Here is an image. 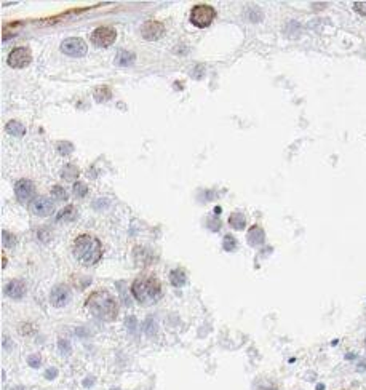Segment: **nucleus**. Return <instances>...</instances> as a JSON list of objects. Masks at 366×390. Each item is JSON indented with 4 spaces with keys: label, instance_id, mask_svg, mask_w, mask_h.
<instances>
[{
    "label": "nucleus",
    "instance_id": "obj_1",
    "mask_svg": "<svg viewBox=\"0 0 366 390\" xmlns=\"http://www.w3.org/2000/svg\"><path fill=\"white\" fill-rule=\"evenodd\" d=\"M87 310L102 321H112L115 320L118 313V304L114 299V296L104 290H98L88 296L85 302Z\"/></svg>",
    "mask_w": 366,
    "mask_h": 390
},
{
    "label": "nucleus",
    "instance_id": "obj_2",
    "mask_svg": "<svg viewBox=\"0 0 366 390\" xmlns=\"http://www.w3.org/2000/svg\"><path fill=\"white\" fill-rule=\"evenodd\" d=\"M131 294L143 305H152L162 298V285L152 275H141L131 285Z\"/></svg>",
    "mask_w": 366,
    "mask_h": 390
},
{
    "label": "nucleus",
    "instance_id": "obj_3",
    "mask_svg": "<svg viewBox=\"0 0 366 390\" xmlns=\"http://www.w3.org/2000/svg\"><path fill=\"white\" fill-rule=\"evenodd\" d=\"M72 251L79 263L93 266L102 257V245L96 237L90 234H82L74 241Z\"/></svg>",
    "mask_w": 366,
    "mask_h": 390
},
{
    "label": "nucleus",
    "instance_id": "obj_4",
    "mask_svg": "<svg viewBox=\"0 0 366 390\" xmlns=\"http://www.w3.org/2000/svg\"><path fill=\"white\" fill-rule=\"evenodd\" d=\"M214 18H216L214 8L210 5H205V4L195 5L191 12V23L195 27H199V29H205V27L211 26Z\"/></svg>",
    "mask_w": 366,
    "mask_h": 390
},
{
    "label": "nucleus",
    "instance_id": "obj_5",
    "mask_svg": "<svg viewBox=\"0 0 366 390\" xmlns=\"http://www.w3.org/2000/svg\"><path fill=\"white\" fill-rule=\"evenodd\" d=\"M115 39H117V31L114 27H109V26L96 27L91 34V42H93V45H96L98 48H107V46H110L115 42Z\"/></svg>",
    "mask_w": 366,
    "mask_h": 390
},
{
    "label": "nucleus",
    "instance_id": "obj_6",
    "mask_svg": "<svg viewBox=\"0 0 366 390\" xmlns=\"http://www.w3.org/2000/svg\"><path fill=\"white\" fill-rule=\"evenodd\" d=\"M31 61H32V54L29 48H26V46H20V48L12 50L7 58L8 66L15 69H24L29 66Z\"/></svg>",
    "mask_w": 366,
    "mask_h": 390
},
{
    "label": "nucleus",
    "instance_id": "obj_7",
    "mask_svg": "<svg viewBox=\"0 0 366 390\" xmlns=\"http://www.w3.org/2000/svg\"><path fill=\"white\" fill-rule=\"evenodd\" d=\"M61 51L64 54L72 58H80L87 53V43L85 40L77 39V37H71V39H66L61 43Z\"/></svg>",
    "mask_w": 366,
    "mask_h": 390
},
{
    "label": "nucleus",
    "instance_id": "obj_8",
    "mask_svg": "<svg viewBox=\"0 0 366 390\" xmlns=\"http://www.w3.org/2000/svg\"><path fill=\"white\" fill-rule=\"evenodd\" d=\"M15 193H16V199L20 200L21 203L34 202V197H35V185H34L32 181H29V179H21V181H18L16 185H15Z\"/></svg>",
    "mask_w": 366,
    "mask_h": 390
},
{
    "label": "nucleus",
    "instance_id": "obj_9",
    "mask_svg": "<svg viewBox=\"0 0 366 390\" xmlns=\"http://www.w3.org/2000/svg\"><path fill=\"white\" fill-rule=\"evenodd\" d=\"M165 34V26L158 21H146L143 26H141V35L144 37L146 40H157Z\"/></svg>",
    "mask_w": 366,
    "mask_h": 390
},
{
    "label": "nucleus",
    "instance_id": "obj_10",
    "mask_svg": "<svg viewBox=\"0 0 366 390\" xmlns=\"http://www.w3.org/2000/svg\"><path fill=\"white\" fill-rule=\"evenodd\" d=\"M31 210L37 216H48L54 210V202L48 197H39L31 203Z\"/></svg>",
    "mask_w": 366,
    "mask_h": 390
},
{
    "label": "nucleus",
    "instance_id": "obj_11",
    "mask_svg": "<svg viewBox=\"0 0 366 390\" xmlns=\"http://www.w3.org/2000/svg\"><path fill=\"white\" fill-rule=\"evenodd\" d=\"M69 298H71V291H69V288L64 285H58L56 288H53L51 296H50L51 304L54 307H63V305L68 304Z\"/></svg>",
    "mask_w": 366,
    "mask_h": 390
},
{
    "label": "nucleus",
    "instance_id": "obj_12",
    "mask_svg": "<svg viewBox=\"0 0 366 390\" xmlns=\"http://www.w3.org/2000/svg\"><path fill=\"white\" fill-rule=\"evenodd\" d=\"M26 293V286L21 280H12L5 286V294L13 299H21Z\"/></svg>",
    "mask_w": 366,
    "mask_h": 390
},
{
    "label": "nucleus",
    "instance_id": "obj_13",
    "mask_svg": "<svg viewBox=\"0 0 366 390\" xmlns=\"http://www.w3.org/2000/svg\"><path fill=\"white\" fill-rule=\"evenodd\" d=\"M264 240H266V234H264V230H262L259 226L250 227V230H248V241H250V245L259 246V245L264 243Z\"/></svg>",
    "mask_w": 366,
    "mask_h": 390
},
{
    "label": "nucleus",
    "instance_id": "obj_14",
    "mask_svg": "<svg viewBox=\"0 0 366 390\" xmlns=\"http://www.w3.org/2000/svg\"><path fill=\"white\" fill-rule=\"evenodd\" d=\"M77 218V210H76V207H72V205H69L68 208H64L58 216H56V221L58 222H71V221H74Z\"/></svg>",
    "mask_w": 366,
    "mask_h": 390
},
{
    "label": "nucleus",
    "instance_id": "obj_15",
    "mask_svg": "<svg viewBox=\"0 0 366 390\" xmlns=\"http://www.w3.org/2000/svg\"><path fill=\"white\" fill-rule=\"evenodd\" d=\"M133 61H135V53L127 51V50L118 51V54L115 56V62L118 66H130V64H133Z\"/></svg>",
    "mask_w": 366,
    "mask_h": 390
},
{
    "label": "nucleus",
    "instance_id": "obj_16",
    "mask_svg": "<svg viewBox=\"0 0 366 390\" xmlns=\"http://www.w3.org/2000/svg\"><path fill=\"white\" fill-rule=\"evenodd\" d=\"M229 224L233 229L241 230V229H245V226H247V218L243 216L241 213H233V215L229 218Z\"/></svg>",
    "mask_w": 366,
    "mask_h": 390
},
{
    "label": "nucleus",
    "instance_id": "obj_17",
    "mask_svg": "<svg viewBox=\"0 0 366 390\" xmlns=\"http://www.w3.org/2000/svg\"><path fill=\"white\" fill-rule=\"evenodd\" d=\"M24 132H26V129H24V126L20 122H15V120H12V122L7 123V133H10L12 136L20 138V136L24 135Z\"/></svg>",
    "mask_w": 366,
    "mask_h": 390
},
{
    "label": "nucleus",
    "instance_id": "obj_18",
    "mask_svg": "<svg viewBox=\"0 0 366 390\" xmlns=\"http://www.w3.org/2000/svg\"><path fill=\"white\" fill-rule=\"evenodd\" d=\"M170 282L173 286H177V288L182 286L186 283V274L181 271V269H176V271H173L170 274Z\"/></svg>",
    "mask_w": 366,
    "mask_h": 390
},
{
    "label": "nucleus",
    "instance_id": "obj_19",
    "mask_svg": "<svg viewBox=\"0 0 366 390\" xmlns=\"http://www.w3.org/2000/svg\"><path fill=\"white\" fill-rule=\"evenodd\" d=\"M74 193H76L77 199H83L87 195V185L83 182H76L74 184Z\"/></svg>",
    "mask_w": 366,
    "mask_h": 390
},
{
    "label": "nucleus",
    "instance_id": "obj_20",
    "mask_svg": "<svg viewBox=\"0 0 366 390\" xmlns=\"http://www.w3.org/2000/svg\"><path fill=\"white\" fill-rule=\"evenodd\" d=\"M235 238H233L232 235H226L222 240V248L226 249V251H232L233 248H235Z\"/></svg>",
    "mask_w": 366,
    "mask_h": 390
},
{
    "label": "nucleus",
    "instance_id": "obj_21",
    "mask_svg": "<svg viewBox=\"0 0 366 390\" xmlns=\"http://www.w3.org/2000/svg\"><path fill=\"white\" fill-rule=\"evenodd\" d=\"M51 193H53L54 200H66V199H68V193L64 192V189L61 187V185H54Z\"/></svg>",
    "mask_w": 366,
    "mask_h": 390
},
{
    "label": "nucleus",
    "instance_id": "obj_22",
    "mask_svg": "<svg viewBox=\"0 0 366 390\" xmlns=\"http://www.w3.org/2000/svg\"><path fill=\"white\" fill-rule=\"evenodd\" d=\"M2 241H4V245L5 246H13L15 243H16V238L10 234V232H2Z\"/></svg>",
    "mask_w": 366,
    "mask_h": 390
},
{
    "label": "nucleus",
    "instance_id": "obj_23",
    "mask_svg": "<svg viewBox=\"0 0 366 390\" xmlns=\"http://www.w3.org/2000/svg\"><path fill=\"white\" fill-rule=\"evenodd\" d=\"M96 98L99 99V101H104V99H107V98H110V91L106 88V87H101V88H98L96 90Z\"/></svg>",
    "mask_w": 366,
    "mask_h": 390
},
{
    "label": "nucleus",
    "instance_id": "obj_24",
    "mask_svg": "<svg viewBox=\"0 0 366 390\" xmlns=\"http://www.w3.org/2000/svg\"><path fill=\"white\" fill-rule=\"evenodd\" d=\"M353 8L356 12H358L360 15H366V2H355L353 4Z\"/></svg>",
    "mask_w": 366,
    "mask_h": 390
},
{
    "label": "nucleus",
    "instance_id": "obj_25",
    "mask_svg": "<svg viewBox=\"0 0 366 390\" xmlns=\"http://www.w3.org/2000/svg\"><path fill=\"white\" fill-rule=\"evenodd\" d=\"M59 149H61V154H69V152H72V146L71 144H59Z\"/></svg>",
    "mask_w": 366,
    "mask_h": 390
}]
</instances>
